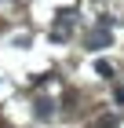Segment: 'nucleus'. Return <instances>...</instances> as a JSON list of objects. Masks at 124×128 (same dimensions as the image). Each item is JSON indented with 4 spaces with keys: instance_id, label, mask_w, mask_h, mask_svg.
Masks as SVG:
<instances>
[{
    "instance_id": "nucleus-3",
    "label": "nucleus",
    "mask_w": 124,
    "mask_h": 128,
    "mask_svg": "<svg viewBox=\"0 0 124 128\" xmlns=\"http://www.w3.org/2000/svg\"><path fill=\"white\" fill-rule=\"evenodd\" d=\"M95 73H99V77H106V80H110V77H113V66L99 59V62H95Z\"/></svg>"
},
{
    "instance_id": "nucleus-1",
    "label": "nucleus",
    "mask_w": 124,
    "mask_h": 128,
    "mask_svg": "<svg viewBox=\"0 0 124 128\" xmlns=\"http://www.w3.org/2000/svg\"><path fill=\"white\" fill-rule=\"evenodd\" d=\"M106 44H110V30H106V26H102V30H95L91 37H88V48H106Z\"/></svg>"
},
{
    "instance_id": "nucleus-4",
    "label": "nucleus",
    "mask_w": 124,
    "mask_h": 128,
    "mask_svg": "<svg viewBox=\"0 0 124 128\" xmlns=\"http://www.w3.org/2000/svg\"><path fill=\"white\" fill-rule=\"evenodd\" d=\"M113 99H117V102H124V88H117V92H113Z\"/></svg>"
},
{
    "instance_id": "nucleus-2",
    "label": "nucleus",
    "mask_w": 124,
    "mask_h": 128,
    "mask_svg": "<svg viewBox=\"0 0 124 128\" xmlns=\"http://www.w3.org/2000/svg\"><path fill=\"white\" fill-rule=\"evenodd\" d=\"M91 128H117V114H102V117H99Z\"/></svg>"
}]
</instances>
